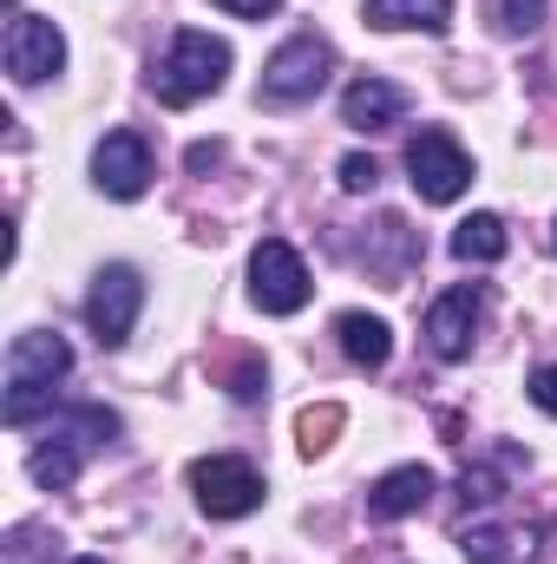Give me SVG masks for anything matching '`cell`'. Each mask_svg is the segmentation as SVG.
Here are the masks:
<instances>
[{
	"label": "cell",
	"mask_w": 557,
	"mask_h": 564,
	"mask_svg": "<svg viewBox=\"0 0 557 564\" xmlns=\"http://www.w3.org/2000/svg\"><path fill=\"white\" fill-rule=\"evenodd\" d=\"M66 375H73V348L59 335H46V328L13 335V348H7V401H0L7 426H26L33 414H46L53 408V388Z\"/></svg>",
	"instance_id": "obj_1"
},
{
	"label": "cell",
	"mask_w": 557,
	"mask_h": 564,
	"mask_svg": "<svg viewBox=\"0 0 557 564\" xmlns=\"http://www.w3.org/2000/svg\"><path fill=\"white\" fill-rule=\"evenodd\" d=\"M223 73H230V46H223L217 33L184 26V33L164 46V59L151 66V93H157L164 106H197V99H210V93L223 86Z\"/></svg>",
	"instance_id": "obj_2"
},
{
	"label": "cell",
	"mask_w": 557,
	"mask_h": 564,
	"mask_svg": "<svg viewBox=\"0 0 557 564\" xmlns=\"http://www.w3.org/2000/svg\"><path fill=\"white\" fill-rule=\"evenodd\" d=\"M328 73H335V46L321 33H295L263 66V99L270 106H302V99H315L328 86Z\"/></svg>",
	"instance_id": "obj_3"
},
{
	"label": "cell",
	"mask_w": 557,
	"mask_h": 564,
	"mask_svg": "<svg viewBox=\"0 0 557 564\" xmlns=\"http://www.w3.org/2000/svg\"><path fill=\"white\" fill-rule=\"evenodd\" d=\"M190 486H197V506H204L210 519H250V512L263 506V479H256V466L237 459V453L197 459V466H190Z\"/></svg>",
	"instance_id": "obj_4"
},
{
	"label": "cell",
	"mask_w": 557,
	"mask_h": 564,
	"mask_svg": "<svg viewBox=\"0 0 557 564\" xmlns=\"http://www.w3.org/2000/svg\"><path fill=\"white\" fill-rule=\"evenodd\" d=\"M407 177H414V191L426 197V204H452L466 184H472V158L452 144V132H419L414 144H407Z\"/></svg>",
	"instance_id": "obj_5"
},
{
	"label": "cell",
	"mask_w": 557,
	"mask_h": 564,
	"mask_svg": "<svg viewBox=\"0 0 557 564\" xmlns=\"http://www.w3.org/2000/svg\"><path fill=\"white\" fill-rule=\"evenodd\" d=\"M250 295H256L263 315H295L308 302V270H302V257L282 237L256 243V257H250Z\"/></svg>",
	"instance_id": "obj_6"
},
{
	"label": "cell",
	"mask_w": 557,
	"mask_h": 564,
	"mask_svg": "<svg viewBox=\"0 0 557 564\" xmlns=\"http://www.w3.org/2000/svg\"><path fill=\"white\" fill-rule=\"evenodd\" d=\"M139 308H144V282H139V270H132V263H112V270H99V276H92L86 322H92V335H99L106 348H119V341L132 335Z\"/></svg>",
	"instance_id": "obj_7"
},
{
	"label": "cell",
	"mask_w": 557,
	"mask_h": 564,
	"mask_svg": "<svg viewBox=\"0 0 557 564\" xmlns=\"http://www.w3.org/2000/svg\"><path fill=\"white\" fill-rule=\"evenodd\" d=\"M59 66H66V33L53 20H40V13H13V26H7V73L20 86H40Z\"/></svg>",
	"instance_id": "obj_8"
},
{
	"label": "cell",
	"mask_w": 557,
	"mask_h": 564,
	"mask_svg": "<svg viewBox=\"0 0 557 564\" xmlns=\"http://www.w3.org/2000/svg\"><path fill=\"white\" fill-rule=\"evenodd\" d=\"M79 433H99V440H112L119 433V414H106V408H79V426H66L53 446H40L33 459H26V473L40 479V486H73V473H79V459H86V446L92 440H79Z\"/></svg>",
	"instance_id": "obj_9"
},
{
	"label": "cell",
	"mask_w": 557,
	"mask_h": 564,
	"mask_svg": "<svg viewBox=\"0 0 557 564\" xmlns=\"http://www.w3.org/2000/svg\"><path fill=\"white\" fill-rule=\"evenodd\" d=\"M92 184L106 197H119V204L144 197V184H151V144L139 132H112V139L92 151Z\"/></svg>",
	"instance_id": "obj_10"
},
{
	"label": "cell",
	"mask_w": 557,
	"mask_h": 564,
	"mask_svg": "<svg viewBox=\"0 0 557 564\" xmlns=\"http://www.w3.org/2000/svg\"><path fill=\"white\" fill-rule=\"evenodd\" d=\"M472 328H479V289H446L426 308V341L439 361H466L472 355Z\"/></svg>",
	"instance_id": "obj_11"
},
{
	"label": "cell",
	"mask_w": 557,
	"mask_h": 564,
	"mask_svg": "<svg viewBox=\"0 0 557 564\" xmlns=\"http://www.w3.org/2000/svg\"><path fill=\"white\" fill-rule=\"evenodd\" d=\"M433 492H439L433 466H394L368 486V519H414Z\"/></svg>",
	"instance_id": "obj_12"
},
{
	"label": "cell",
	"mask_w": 557,
	"mask_h": 564,
	"mask_svg": "<svg viewBox=\"0 0 557 564\" xmlns=\"http://www.w3.org/2000/svg\"><path fill=\"white\" fill-rule=\"evenodd\" d=\"M401 112H407V93L387 79H354L341 93V126H354V132H387Z\"/></svg>",
	"instance_id": "obj_13"
},
{
	"label": "cell",
	"mask_w": 557,
	"mask_h": 564,
	"mask_svg": "<svg viewBox=\"0 0 557 564\" xmlns=\"http://www.w3.org/2000/svg\"><path fill=\"white\" fill-rule=\"evenodd\" d=\"M335 335H341V355H348V361H361V368H387V355H394V335H387V322H381V315L348 308V315L335 322Z\"/></svg>",
	"instance_id": "obj_14"
},
{
	"label": "cell",
	"mask_w": 557,
	"mask_h": 564,
	"mask_svg": "<svg viewBox=\"0 0 557 564\" xmlns=\"http://www.w3.org/2000/svg\"><path fill=\"white\" fill-rule=\"evenodd\" d=\"M512 250V237H505V224L492 217V210H472L459 230H452V257L459 263H499Z\"/></svg>",
	"instance_id": "obj_15"
},
{
	"label": "cell",
	"mask_w": 557,
	"mask_h": 564,
	"mask_svg": "<svg viewBox=\"0 0 557 564\" xmlns=\"http://www.w3.org/2000/svg\"><path fill=\"white\" fill-rule=\"evenodd\" d=\"M368 263H374L381 276H401L407 263H419V237L407 230V217L387 210V217L374 224V250H368Z\"/></svg>",
	"instance_id": "obj_16"
},
{
	"label": "cell",
	"mask_w": 557,
	"mask_h": 564,
	"mask_svg": "<svg viewBox=\"0 0 557 564\" xmlns=\"http://www.w3.org/2000/svg\"><path fill=\"white\" fill-rule=\"evenodd\" d=\"M368 20L374 26H426V33H446L452 26V0H368Z\"/></svg>",
	"instance_id": "obj_17"
},
{
	"label": "cell",
	"mask_w": 557,
	"mask_h": 564,
	"mask_svg": "<svg viewBox=\"0 0 557 564\" xmlns=\"http://www.w3.org/2000/svg\"><path fill=\"white\" fill-rule=\"evenodd\" d=\"M348 426V414H341V401H321V408H302V421H295V440H302V453L315 459V453H328L335 446V433Z\"/></svg>",
	"instance_id": "obj_18"
},
{
	"label": "cell",
	"mask_w": 557,
	"mask_h": 564,
	"mask_svg": "<svg viewBox=\"0 0 557 564\" xmlns=\"http://www.w3.org/2000/svg\"><path fill=\"white\" fill-rule=\"evenodd\" d=\"M459 545H466V558H472V564H512L518 532H505V525H466V532H459Z\"/></svg>",
	"instance_id": "obj_19"
},
{
	"label": "cell",
	"mask_w": 557,
	"mask_h": 564,
	"mask_svg": "<svg viewBox=\"0 0 557 564\" xmlns=\"http://www.w3.org/2000/svg\"><path fill=\"white\" fill-rule=\"evenodd\" d=\"M492 13H499V33H512V40H525V33H538L545 26V0H492Z\"/></svg>",
	"instance_id": "obj_20"
},
{
	"label": "cell",
	"mask_w": 557,
	"mask_h": 564,
	"mask_svg": "<svg viewBox=\"0 0 557 564\" xmlns=\"http://www.w3.org/2000/svg\"><path fill=\"white\" fill-rule=\"evenodd\" d=\"M223 388H230V401H263V388H270V368L243 355V361H230V368H223Z\"/></svg>",
	"instance_id": "obj_21"
},
{
	"label": "cell",
	"mask_w": 557,
	"mask_h": 564,
	"mask_svg": "<svg viewBox=\"0 0 557 564\" xmlns=\"http://www.w3.org/2000/svg\"><path fill=\"white\" fill-rule=\"evenodd\" d=\"M459 499H466V506H499V499H505V479H499L492 466H466V473H459Z\"/></svg>",
	"instance_id": "obj_22"
},
{
	"label": "cell",
	"mask_w": 557,
	"mask_h": 564,
	"mask_svg": "<svg viewBox=\"0 0 557 564\" xmlns=\"http://www.w3.org/2000/svg\"><path fill=\"white\" fill-rule=\"evenodd\" d=\"M341 184H348V191H374V184H381V164L354 151V158H341Z\"/></svg>",
	"instance_id": "obj_23"
},
{
	"label": "cell",
	"mask_w": 557,
	"mask_h": 564,
	"mask_svg": "<svg viewBox=\"0 0 557 564\" xmlns=\"http://www.w3.org/2000/svg\"><path fill=\"white\" fill-rule=\"evenodd\" d=\"M532 401H538V408H545V414L557 421V361H551V368H538V375H532Z\"/></svg>",
	"instance_id": "obj_24"
},
{
	"label": "cell",
	"mask_w": 557,
	"mask_h": 564,
	"mask_svg": "<svg viewBox=\"0 0 557 564\" xmlns=\"http://www.w3.org/2000/svg\"><path fill=\"white\" fill-rule=\"evenodd\" d=\"M184 164L204 177V171H217V164H223V144H190V151H184Z\"/></svg>",
	"instance_id": "obj_25"
},
{
	"label": "cell",
	"mask_w": 557,
	"mask_h": 564,
	"mask_svg": "<svg viewBox=\"0 0 557 564\" xmlns=\"http://www.w3.org/2000/svg\"><path fill=\"white\" fill-rule=\"evenodd\" d=\"M217 7H230V13H243V20H270L282 0H217Z\"/></svg>",
	"instance_id": "obj_26"
},
{
	"label": "cell",
	"mask_w": 557,
	"mask_h": 564,
	"mask_svg": "<svg viewBox=\"0 0 557 564\" xmlns=\"http://www.w3.org/2000/svg\"><path fill=\"white\" fill-rule=\"evenodd\" d=\"M73 564H106V558H73Z\"/></svg>",
	"instance_id": "obj_27"
},
{
	"label": "cell",
	"mask_w": 557,
	"mask_h": 564,
	"mask_svg": "<svg viewBox=\"0 0 557 564\" xmlns=\"http://www.w3.org/2000/svg\"><path fill=\"white\" fill-rule=\"evenodd\" d=\"M551 250H557V224H551Z\"/></svg>",
	"instance_id": "obj_28"
}]
</instances>
